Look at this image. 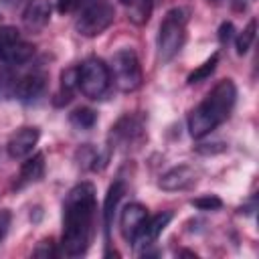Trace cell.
<instances>
[{
	"mask_svg": "<svg viewBox=\"0 0 259 259\" xmlns=\"http://www.w3.org/2000/svg\"><path fill=\"white\" fill-rule=\"evenodd\" d=\"M69 121H71L73 127L87 132V130H91V127L97 123V113H95L91 107H77V109L69 115Z\"/></svg>",
	"mask_w": 259,
	"mask_h": 259,
	"instance_id": "obj_19",
	"label": "cell"
},
{
	"mask_svg": "<svg viewBox=\"0 0 259 259\" xmlns=\"http://www.w3.org/2000/svg\"><path fill=\"white\" fill-rule=\"evenodd\" d=\"M255 34H257V20L251 18L249 24H247V26L237 34V38H235V51H237V55H245V53L251 49V45H253V40H255Z\"/></svg>",
	"mask_w": 259,
	"mask_h": 259,
	"instance_id": "obj_20",
	"label": "cell"
},
{
	"mask_svg": "<svg viewBox=\"0 0 259 259\" xmlns=\"http://www.w3.org/2000/svg\"><path fill=\"white\" fill-rule=\"evenodd\" d=\"M0 20H2V16H0Z\"/></svg>",
	"mask_w": 259,
	"mask_h": 259,
	"instance_id": "obj_30",
	"label": "cell"
},
{
	"mask_svg": "<svg viewBox=\"0 0 259 259\" xmlns=\"http://www.w3.org/2000/svg\"><path fill=\"white\" fill-rule=\"evenodd\" d=\"M55 255H57V249H55L53 239H42L34 247V251H32V257H45V259H49V257H55Z\"/></svg>",
	"mask_w": 259,
	"mask_h": 259,
	"instance_id": "obj_24",
	"label": "cell"
},
{
	"mask_svg": "<svg viewBox=\"0 0 259 259\" xmlns=\"http://www.w3.org/2000/svg\"><path fill=\"white\" fill-rule=\"evenodd\" d=\"M81 93L87 99L99 101L111 89V73L109 67L99 57H89L79 65V85Z\"/></svg>",
	"mask_w": 259,
	"mask_h": 259,
	"instance_id": "obj_4",
	"label": "cell"
},
{
	"mask_svg": "<svg viewBox=\"0 0 259 259\" xmlns=\"http://www.w3.org/2000/svg\"><path fill=\"white\" fill-rule=\"evenodd\" d=\"M47 87V73L42 71H30L22 77L16 79V85H14V95L18 101L22 103H30L34 101Z\"/></svg>",
	"mask_w": 259,
	"mask_h": 259,
	"instance_id": "obj_11",
	"label": "cell"
},
{
	"mask_svg": "<svg viewBox=\"0 0 259 259\" xmlns=\"http://www.w3.org/2000/svg\"><path fill=\"white\" fill-rule=\"evenodd\" d=\"M77 85H79V67L65 69L61 73V85H59V93H57L59 99H55V103L57 105L69 103L73 99V91L77 89Z\"/></svg>",
	"mask_w": 259,
	"mask_h": 259,
	"instance_id": "obj_18",
	"label": "cell"
},
{
	"mask_svg": "<svg viewBox=\"0 0 259 259\" xmlns=\"http://www.w3.org/2000/svg\"><path fill=\"white\" fill-rule=\"evenodd\" d=\"M14 85H16V77L8 69H0V99L12 97L14 95Z\"/></svg>",
	"mask_w": 259,
	"mask_h": 259,
	"instance_id": "obj_22",
	"label": "cell"
},
{
	"mask_svg": "<svg viewBox=\"0 0 259 259\" xmlns=\"http://www.w3.org/2000/svg\"><path fill=\"white\" fill-rule=\"evenodd\" d=\"M0 2H2L6 8H16V6H18V4H22L24 0H0Z\"/></svg>",
	"mask_w": 259,
	"mask_h": 259,
	"instance_id": "obj_29",
	"label": "cell"
},
{
	"mask_svg": "<svg viewBox=\"0 0 259 259\" xmlns=\"http://www.w3.org/2000/svg\"><path fill=\"white\" fill-rule=\"evenodd\" d=\"M196 182H198V170L194 166L180 164V166H174V168L166 170L160 176L158 186L166 192H176V190H186V188L194 186Z\"/></svg>",
	"mask_w": 259,
	"mask_h": 259,
	"instance_id": "obj_9",
	"label": "cell"
},
{
	"mask_svg": "<svg viewBox=\"0 0 259 259\" xmlns=\"http://www.w3.org/2000/svg\"><path fill=\"white\" fill-rule=\"evenodd\" d=\"M109 140L113 142L111 146H125L130 148L132 146H138L144 142V127L140 123L138 117L134 115H123L109 132Z\"/></svg>",
	"mask_w": 259,
	"mask_h": 259,
	"instance_id": "obj_8",
	"label": "cell"
},
{
	"mask_svg": "<svg viewBox=\"0 0 259 259\" xmlns=\"http://www.w3.org/2000/svg\"><path fill=\"white\" fill-rule=\"evenodd\" d=\"M217 65H219V53H214V55H210L198 69H194L190 75H188V79H186V83L188 85H194V83H200V81H204V79H208L212 73H214V69H217Z\"/></svg>",
	"mask_w": 259,
	"mask_h": 259,
	"instance_id": "obj_21",
	"label": "cell"
},
{
	"mask_svg": "<svg viewBox=\"0 0 259 259\" xmlns=\"http://www.w3.org/2000/svg\"><path fill=\"white\" fill-rule=\"evenodd\" d=\"M95 210H97L95 186L91 182L75 184L63 202L61 245L69 257H79L89 249L93 237Z\"/></svg>",
	"mask_w": 259,
	"mask_h": 259,
	"instance_id": "obj_1",
	"label": "cell"
},
{
	"mask_svg": "<svg viewBox=\"0 0 259 259\" xmlns=\"http://www.w3.org/2000/svg\"><path fill=\"white\" fill-rule=\"evenodd\" d=\"M192 206L200 208V210H219L223 206V200L214 194H206V196H198L192 198Z\"/></svg>",
	"mask_w": 259,
	"mask_h": 259,
	"instance_id": "obj_23",
	"label": "cell"
},
{
	"mask_svg": "<svg viewBox=\"0 0 259 259\" xmlns=\"http://www.w3.org/2000/svg\"><path fill=\"white\" fill-rule=\"evenodd\" d=\"M32 55H34V47L22 38H16L0 49V61L8 65H24L32 59Z\"/></svg>",
	"mask_w": 259,
	"mask_h": 259,
	"instance_id": "obj_14",
	"label": "cell"
},
{
	"mask_svg": "<svg viewBox=\"0 0 259 259\" xmlns=\"http://www.w3.org/2000/svg\"><path fill=\"white\" fill-rule=\"evenodd\" d=\"M237 101V87L233 79L219 81L206 97L188 113V132L194 140H200L208 136L212 130H217L223 121L229 119L233 107Z\"/></svg>",
	"mask_w": 259,
	"mask_h": 259,
	"instance_id": "obj_2",
	"label": "cell"
},
{
	"mask_svg": "<svg viewBox=\"0 0 259 259\" xmlns=\"http://www.w3.org/2000/svg\"><path fill=\"white\" fill-rule=\"evenodd\" d=\"M172 221V212L166 210V212H158L154 217L148 214V219L144 221V225L138 229V233L134 235V239L130 241L138 251L142 249H148L150 245H154L158 241V237L162 235V231L168 227V223Z\"/></svg>",
	"mask_w": 259,
	"mask_h": 259,
	"instance_id": "obj_7",
	"label": "cell"
},
{
	"mask_svg": "<svg viewBox=\"0 0 259 259\" xmlns=\"http://www.w3.org/2000/svg\"><path fill=\"white\" fill-rule=\"evenodd\" d=\"M125 192V186L121 180H115L107 194H105V202H103V229H105V237H107V243H109V231H111V223H113V217H115V210H117V204L121 200Z\"/></svg>",
	"mask_w": 259,
	"mask_h": 259,
	"instance_id": "obj_15",
	"label": "cell"
},
{
	"mask_svg": "<svg viewBox=\"0 0 259 259\" xmlns=\"http://www.w3.org/2000/svg\"><path fill=\"white\" fill-rule=\"evenodd\" d=\"M16 38H20L18 28H14V26H0V49L6 47L8 42L16 40Z\"/></svg>",
	"mask_w": 259,
	"mask_h": 259,
	"instance_id": "obj_25",
	"label": "cell"
},
{
	"mask_svg": "<svg viewBox=\"0 0 259 259\" xmlns=\"http://www.w3.org/2000/svg\"><path fill=\"white\" fill-rule=\"evenodd\" d=\"M233 32H235L233 22H223L221 28H219V40H221L223 45H227V42L233 38Z\"/></svg>",
	"mask_w": 259,
	"mask_h": 259,
	"instance_id": "obj_26",
	"label": "cell"
},
{
	"mask_svg": "<svg viewBox=\"0 0 259 259\" xmlns=\"http://www.w3.org/2000/svg\"><path fill=\"white\" fill-rule=\"evenodd\" d=\"M186 24H188V10L182 6L170 8L164 14L156 36V53L162 65L170 63L180 53L186 40Z\"/></svg>",
	"mask_w": 259,
	"mask_h": 259,
	"instance_id": "obj_3",
	"label": "cell"
},
{
	"mask_svg": "<svg viewBox=\"0 0 259 259\" xmlns=\"http://www.w3.org/2000/svg\"><path fill=\"white\" fill-rule=\"evenodd\" d=\"M148 219V208L140 202H130L123 206L121 214H119V231L121 237L130 243L134 239V235L138 233V229L144 225V221Z\"/></svg>",
	"mask_w": 259,
	"mask_h": 259,
	"instance_id": "obj_12",
	"label": "cell"
},
{
	"mask_svg": "<svg viewBox=\"0 0 259 259\" xmlns=\"http://www.w3.org/2000/svg\"><path fill=\"white\" fill-rule=\"evenodd\" d=\"M42 174H45V156L40 152L32 154L30 158L26 156V162H22V166H20L16 186H24V184L36 182V180L42 178Z\"/></svg>",
	"mask_w": 259,
	"mask_h": 259,
	"instance_id": "obj_16",
	"label": "cell"
},
{
	"mask_svg": "<svg viewBox=\"0 0 259 259\" xmlns=\"http://www.w3.org/2000/svg\"><path fill=\"white\" fill-rule=\"evenodd\" d=\"M8 225H10V212L8 210H2L0 212V241L4 239V235L8 231Z\"/></svg>",
	"mask_w": 259,
	"mask_h": 259,
	"instance_id": "obj_28",
	"label": "cell"
},
{
	"mask_svg": "<svg viewBox=\"0 0 259 259\" xmlns=\"http://www.w3.org/2000/svg\"><path fill=\"white\" fill-rule=\"evenodd\" d=\"M38 138H40V132H38V127H34V125H24V127L16 130V132L10 136L8 144H6L8 156H10L12 160H22V158L30 156L32 150H34L36 144H38Z\"/></svg>",
	"mask_w": 259,
	"mask_h": 259,
	"instance_id": "obj_10",
	"label": "cell"
},
{
	"mask_svg": "<svg viewBox=\"0 0 259 259\" xmlns=\"http://www.w3.org/2000/svg\"><path fill=\"white\" fill-rule=\"evenodd\" d=\"M83 0H57V8H59V12H73L79 4H81Z\"/></svg>",
	"mask_w": 259,
	"mask_h": 259,
	"instance_id": "obj_27",
	"label": "cell"
},
{
	"mask_svg": "<svg viewBox=\"0 0 259 259\" xmlns=\"http://www.w3.org/2000/svg\"><path fill=\"white\" fill-rule=\"evenodd\" d=\"M119 2L127 14V20L134 22L136 26H144L150 20L154 10V0H119Z\"/></svg>",
	"mask_w": 259,
	"mask_h": 259,
	"instance_id": "obj_17",
	"label": "cell"
},
{
	"mask_svg": "<svg viewBox=\"0 0 259 259\" xmlns=\"http://www.w3.org/2000/svg\"><path fill=\"white\" fill-rule=\"evenodd\" d=\"M109 73H111V83H115V87L123 93L136 91L144 81L142 65L132 49H119L113 55Z\"/></svg>",
	"mask_w": 259,
	"mask_h": 259,
	"instance_id": "obj_5",
	"label": "cell"
},
{
	"mask_svg": "<svg viewBox=\"0 0 259 259\" xmlns=\"http://www.w3.org/2000/svg\"><path fill=\"white\" fill-rule=\"evenodd\" d=\"M51 20V2L49 0H28L22 10V24L30 32L42 30Z\"/></svg>",
	"mask_w": 259,
	"mask_h": 259,
	"instance_id": "obj_13",
	"label": "cell"
},
{
	"mask_svg": "<svg viewBox=\"0 0 259 259\" xmlns=\"http://www.w3.org/2000/svg\"><path fill=\"white\" fill-rule=\"evenodd\" d=\"M113 18H115V10H113L111 4L93 2L77 18L75 30L85 38H93V36H99L101 32H105L113 24Z\"/></svg>",
	"mask_w": 259,
	"mask_h": 259,
	"instance_id": "obj_6",
	"label": "cell"
}]
</instances>
